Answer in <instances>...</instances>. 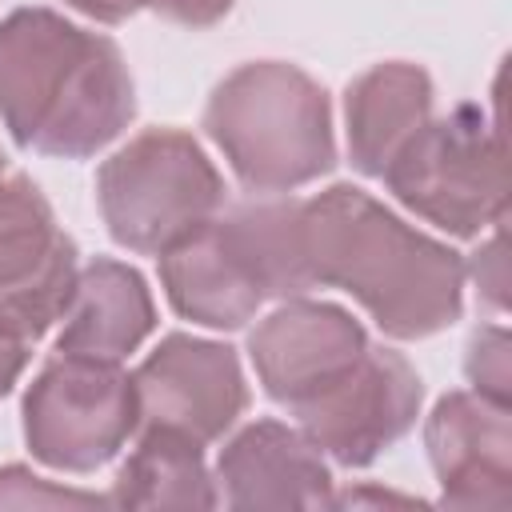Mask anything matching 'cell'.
I'll return each instance as SVG.
<instances>
[{
  "label": "cell",
  "mask_w": 512,
  "mask_h": 512,
  "mask_svg": "<svg viewBox=\"0 0 512 512\" xmlns=\"http://www.w3.org/2000/svg\"><path fill=\"white\" fill-rule=\"evenodd\" d=\"M420 408V380L400 352L364 348V356L316 400L296 408L300 432L348 468L376 460L396 444Z\"/></svg>",
  "instance_id": "9c48e42d"
},
{
  "label": "cell",
  "mask_w": 512,
  "mask_h": 512,
  "mask_svg": "<svg viewBox=\"0 0 512 512\" xmlns=\"http://www.w3.org/2000/svg\"><path fill=\"white\" fill-rule=\"evenodd\" d=\"M68 4L88 12V16H96V20H104V24H116V20H124V16H132L140 8H152L156 0H68Z\"/></svg>",
  "instance_id": "7402d4cb"
},
{
  "label": "cell",
  "mask_w": 512,
  "mask_h": 512,
  "mask_svg": "<svg viewBox=\"0 0 512 512\" xmlns=\"http://www.w3.org/2000/svg\"><path fill=\"white\" fill-rule=\"evenodd\" d=\"M136 424V384L112 360L60 352L24 396L28 448L52 468H100L124 448Z\"/></svg>",
  "instance_id": "52a82bcc"
},
{
  "label": "cell",
  "mask_w": 512,
  "mask_h": 512,
  "mask_svg": "<svg viewBox=\"0 0 512 512\" xmlns=\"http://www.w3.org/2000/svg\"><path fill=\"white\" fill-rule=\"evenodd\" d=\"M428 456L456 508L512 504V428L508 404L452 392L428 416Z\"/></svg>",
  "instance_id": "7c38bea8"
},
{
  "label": "cell",
  "mask_w": 512,
  "mask_h": 512,
  "mask_svg": "<svg viewBox=\"0 0 512 512\" xmlns=\"http://www.w3.org/2000/svg\"><path fill=\"white\" fill-rule=\"evenodd\" d=\"M132 384L148 428H168L196 444L216 440L248 400L236 352L192 336H168L140 364Z\"/></svg>",
  "instance_id": "30bf717a"
},
{
  "label": "cell",
  "mask_w": 512,
  "mask_h": 512,
  "mask_svg": "<svg viewBox=\"0 0 512 512\" xmlns=\"http://www.w3.org/2000/svg\"><path fill=\"white\" fill-rule=\"evenodd\" d=\"M160 280L172 308L208 328H240L272 296H300L316 284L304 204H244L212 216L160 252Z\"/></svg>",
  "instance_id": "3957f363"
},
{
  "label": "cell",
  "mask_w": 512,
  "mask_h": 512,
  "mask_svg": "<svg viewBox=\"0 0 512 512\" xmlns=\"http://www.w3.org/2000/svg\"><path fill=\"white\" fill-rule=\"evenodd\" d=\"M60 320V352L120 364L152 332V300L140 272L116 260H96L76 276Z\"/></svg>",
  "instance_id": "5bb4252c"
},
{
  "label": "cell",
  "mask_w": 512,
  "mask_h": 512,
  "mask_svg": "<svg viewBox=\"0 0 512 512\" xmlns=\"http://www.w3.org/2000/svg\"><path fill=\"white\" fill-rule=\"evenodd\" d=\"M416 216L472 236L504 224L508 212V148L504 116L488 124L476 104H460L444 120H424L380 176Z\"/></svg>",
  "instance_id": "5b68a950"
},
{
  "label": "cell",
  "mask_w": 512,
  "mask_h": 512,
  "mask_svg": "<svg viewBox=\"0 0 512 512\" xmlns=\"http://www.w3.org/2000/svg\"><path fill=\"white\" fill-rule=\"evenodd\" d=\"M468 376L480 396L508 404V332L504 328L476 332V340L468 348Z\"/></svg>",
  "instance_id": "e0dca14e"
},
{
  "label": "cell",
  "mask_w": 512,
  "mask_h": 512,
  "mask_svg": "<svg viewBox=\"0 0 512 512\" xmlns=\"http://www.w3.org/2000/svg\"><path fill=\"white\" fill-rule=\"evenodd\" d=\"M316 284L352 292L400 340H420L460 316L464 264L356 188H328L304 204Z\"/></svg>",
  "instance_id": "7a4b0ae2"
},
{
  "label": "cell",
  "mask_w": 512,
  "mask_h": 512,
  "mask_svg": "<svg viewBox=\"0 0 512 512\" xmlns=\"http://www.w3.org/2000/svg\"><path fill=\"white\" fill-rule=\"evenodd\" d=\"M76 288V248L36 184L0 180V328L36 340L64 316Z\"/></svg>",
  "instance_id": "ba28073f"
},
{
  "label": "cell",
  "mask_w": 512,
  "mask_h": 512,
  "mask_svg": "<svg viewBox=\"0 0 512 512\" xmlns=\"http://www.w3.org/2000/svg\"><path fill=\"white\" fill-rule=\"evenodd\" d=\"M136 96L120 48L48 8L0 24V116L16 144L44 156H92L132 120Z\"/></svg>",
  "instance_id": "6da1fadb"
},
{
  "label": "cell",
  "mask_w": 512,
  "mask_h": 512,
  "mask_svg": "<svg viewBox=\"0 0 512 512\" xmlns=\"http://www.w3.org/2000/svg\"><path fill=\"white\" fill-rule=\"evenodd\" d=\"M112 504L120 508H212L216 492L200 460V444L168 428H148L116 476Z\"/></svg>",
  "instance_id": "2e32d148"
},
{
  "label": "cell",
  "mask_w": 512,
  "mask_h": 512,
  "mask_svg": "<svg viewBox=\"0 0 512 512\" xmlns=\"http://www.w3.org/2000/svg\"><path fill=\"white\" fill-rule=\"evenodd\" d=\"M152 8H156L160 16H168V20H176V24L204 28V24L220 20V16L232 8V0H156Z\"/></svg>",
  "instance_id": "ffe728a7"
},
{
  "label": "cell",
  "mask_w": 512,
  "mask_h": 512,
  "mask_svg": "<svg viewBox=\"0 0 512 512\" xmlns=\"http://www.w3.org/2000/svg\"><path fill=\"white\" fill-rule=\"evenodd\" d=\"M24 360H28V340H20V336H12V332L0 328V396L16 384Z\"/></svg>",
  "instance_id": "44dd1931"
},
{
  "label": "cell",
  "mask_w": 512,
  "mask_h": 512,
  "mask_svg": "<svg viewBox=\"0 0 512 512\" xmlns=\"http://www.w3.org/2000/svg\"><path fill=\"white\" fill-rule=\"evenodd\" d=\"M224 500L232 508H320L332 504V476L320 448L276 420L244 428L220 452Z\"/></svg>",
  "instance_id": "4fadbf2b"
},
{
  "label": "cell",
  "mask_w": 512,
  "mask_h": 512,
  "mask_svg": "<svg viewBox=\"0 0 512 512\" xmlns=\"http://www.w3.org/2000/svg\"><path fill=\"white\" fill-rule=\"evenodd\" d=\"M220 176L188 132L152 128L100 168V212L116 244L168 252L220 208Z\"/></svg>",
  "instance_id": "8992f818"
},
{
  "label": "cell",
  "mask_w": 512,
  "mask_h": 512,
  "mask_svg": "<svg viewBox=\"0 0 512 512\" xmlns=\"http://www.w3.org/2000/svg\"><path fill=\"white\" fill-rule=\"evenodd\" d=\"M204 124L232 172L256 192L316 180L336 160L328 96L292 64H244L208 100Z\"/></svg>",
  "instance_id": "277c9868"
},
{
  "label": "cell",
  "mask_w": 512,
  "mask_h": 512,
  "mask_svg": "<svg viewBox=\"0 0 512 512\" xmlns=\"http://www.w3.org/2000/svg\"><path fill=\"white\" fill-rule=\"evenodd\" d=\"M0 504H72V508H92V504H112L88 492H68V488H48L40 476H28L24 468H4L0 472Z\"/></svg>",
  "instance_id": "ac0fdd59"
},
{
  "label": "cell",
  "mask_w": 512,
  "mask_h": 512,
  "mask_svg": "<svg viewBox=\"0 0 512 512\" xmlns=\"http://www.w3.org/2000/svg\"><path fill=\"white\" fill-rule=\"evenodd\" d=\"M0 164H4V160H0Z\"/></svg>",
  "instance_id": "603a6c76"
},
{
  "label": "cell",
  "mask_w": 512,
  "mask_h": 512,
  "mask_svg": "<svg viewBox=\"0 0 512 512\" xmlns=\"http://www.w3.org/2000/svg\"><path fill=\"white\" fill-rule=\"evenodd\" d=\"M252 364L272 400L292 412L328 392L368 348L364 328L332 304H284L252 332Z\"/></svg>",
  "instance_id": "8fae6325"
},
{
  "label": "cell",
  "mask_w": 512,
  "mask_h": 512,
  "mask_svg": "<svg viewBox=\"0 0 512 512\" xmlns=\"http://www.w3.org/2000/svg\"><path fill=\"white\" fill-rule=\"evenodd\" d=\"M432 84L416 64H376L348 88V148L360 172L384 176L392 156L428 120Z\"/></svg>",
  "instance_id": "9a60e30c"
},
{
  "label": "cell",
  "mask_w": 512,
  "mask_h": 512,
  "mask_svg": "<svg viewBox=\"0 0 512 512\" xmlns=\"http://www.w3.org/2000/svg\"><path fill=\"white\" fill-rule=\"evenodd\" d=\"M472 272H476V284L484 288V296L492 304H504V232H496L492 244L484 252H476Z\"/></svg>",
  "instance_id": "d6986e66"
}]
</instances>
